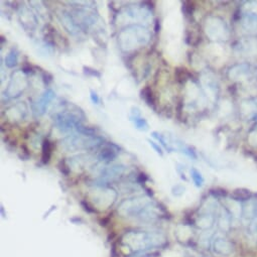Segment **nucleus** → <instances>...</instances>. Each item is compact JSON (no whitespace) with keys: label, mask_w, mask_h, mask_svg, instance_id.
Masks as SVG:
<instances>
[{"label":"nucleus","mask_w":257,"mask_h":257,"mask_svg":"<svg viewBox=\"0 0 257 257\" xmlns=\"http://www.w3.org/2000/svg\"><path fill=\"white\" fill-rule=\"evenodd\" d=\"M142 117V112L138 107H133L131 111V118H138Z\"/></svg>","instance_id":"obj_37"},{"label":"nucleus","mask_w":257,"mask_h":257,"mask_svg":"<svg viewBox=\"0 0 257 257\" xmlns=\"http://www.w3.org/2000/svg\"><path fill=\"white\" fill-rule=\"evenodd\" d=\"M59 168H60V170L62 171V173H64L66 176L69 175V173H70V168L67 166V164H66L65 161H62V162L60 163Z\"/></svg>","instance_id":"obj_36"},{"label":"nucleus","mask_w":257,"mask_h":257,"mask_svg":"<svg viewBox=\"0 0 257 257\" xmlns=\"http://www.w3.org/2000/svg\"><path fill=\"white\" fill-rule=\"evenodd\" d=\"M242 218L248 223L257 218V200H247L246 205L242 209Z\"/></svg>","instance_id":"obj_14"},{"label":"nucleus","mask_w":257,"mask_h":257,"mask_svg":"<svg viewBox=\"0 0 257 257\" xmlns=\"http://www.w3.org/2000/svg\"><path fill=\"white\" fill-rule=\"evenodd\" d=\"M241 26L247 34L257 36V16L243 15Z\"/></svg>","instance_id":"obj_15"},{"label":"nucleus","mask_w":257,"mask_h":257,"mask_svg":"<svg viewBox=\"0 0 257 257\" xmlns=\"http://www.w3.org/2000/svg\"><path fill=\"white\" fill-rule=\"evenodd\" d=\"M142 98L147 102V104L153 108H155L156 100L154 97V93L150 87H146L142 90Z\"/></svg>","instance_id":"obj_21"},{"label":"nucleus","mask_w":257,"mask_h":257,"mask_svg":"<svg viewBox=\"0 0 257 257\" xmlns=\"http://www.w3.org/2000/svg\"><path fill=\"white\" fill-rule=\"evenodd\" d=\"M205 31L207 36L213 41H226L230 36L227 25L219 18H209L206 21Z\"/></svg>","instance_id":"obj_5"},{"label":"nucleus","mask_w":257,"mask_h":257,"mask_svg":"<svg viewBox=\"0 0 257 257\" xmlns=\"http://www.w3.org/2000/svg\"><path fill=\"white\" fill-rule=\"evenodd\" d=\"M231 215L229 214V212L226 209H223L220 214H219V218H218V223L219 226L222 230H228L230 227V223H231Z\"/></svg>","instance_id":"obj_19"},{"label":"nucleus","mask_w":257,"mask_h":257,"mask_svg":"<svg viewBox=\"0 0 257 257\" xmlns=\"http://www.w3.org/2000/svg\"><path fill=\"white\" fill-rule=\"evenodd\" d=\"M250 197L249 191L246 190H236L233 194V198L235 201H240V200H248Z\"/></svg>","instance_id":"obj_29"},{"label":"nucleus","mask_w":257,"mask_h":257,"mask_svg":"<svg viewBox=\"0 0 257 257\" xmlns=\"http://www.w3.org/2000/svg\"><path fill=\"white\" fill-rule=\"evenodd\" d=\"M214 253L220 255V256H229L232 254L234 247L233 244L226 238L224 237H216L212 239V244H211Z\"/></svg>","instance_id":"obj_8"},{"label":"nucleus","mask_w":257,"mask_h":257,"mask_svg":"<svg viewBox=\"0 0 257 257\" xmlns=\"http://www.w3.org/2000/svg\"><path fill=\"white\" fill-rule=\"evenodd\" d=\"M247 236L251 241L257 242V218L248 223Z\"/></svg>","instance_id":"obj_22"},{"label":"nucleus","mask_w":257,"mask_h":257,"mask_svg":"<svg viewBox=\"0 0 257 257\" xmlns=\"http://www.w3.org/2000/svg\"><path fill=\"white\" fill-rule=\"evenodd\" d=\"M248 141H249V143H250L251 146L257 147V126H255L254 130L250 133L249 138H248Z\"/></svg>","instance_id":"obj_32"},{"label":"nucleus","mask_w":257,"mask_h":257,"mask_svg":"<svg viewBox=\"0 0 257 257\" xmlns=\"http://www.w3.org/2000/svg\"><path fill=\"white\" fill-rule=\"evenodd\" d=\"M150 33L143 27H133L123 31L119 37L121 48L124 51L133 50L139 46L149 43Z\"/></svg>","instance_id":"obj_3"},{"label":"nucleus","mask_w":257,"mask_h":257,"mask_svg":"<svg viewBox=\"0 0 257 257\" xmlns=\"http://www.w3.org/2000/svg\"><path fill=\"white\" fill-rule=\"evenodd\" d=\"M116 157H117V152L111 147L104 148L99 154V160L106 163L113 161L114 159H116Z\"/></svg>","instance_id":"obj_18"},{"label":"nucleus","mask_w":257,"mask_h":257,"mask_svg":"<svg viewBox=\"0 0 257 257\" xmlns=\"http://www.w3.org/2000/svg\"><path fill=\"white\" fill-rule=\"evenodd\" d=\"M84 73L88 76H93V77H100V73H98L96 70L91 69L89 67H84Z\"/></svg>","instance_id":"obj_34"},{"label":"nucleus","mask_w":257,"mask_h":257,"mask_svg":"<svg viewBox=\"0 0 257 257\" xmlns=\"http://www.w3.org/2000/svg\"><path fill=\"white\" fill-rule=\"evenodd\" d=\"M61 21H62V24L64 25V27L67 29V31L73 35L77 34L79 32L78 30V27L76 25V23L73 21L72 17L69 15V14H66V13H63L61 16Z\"/></svg>","instance_id":"obj_17"},{"label":"nucleus","mask_w":257,"mask_h":257,"mask_svg":"<svg viewBox=\"0 0 257 257\" xmlns=\"http://www.w3.org/2000/svg\"><path fill=\"white\" fill-rule=\"evenodd\" d=\"M148 143L150 144V146L155 150V152H156L158 155H160L161 157L164 156V152H163L162 148H161L158 144H156L155 142H153V141H151V140H148Z\"/></svg>","instance_id":"obj_33"},{"label":"nucleus","mask_w":257,"mask_h":257,"mask_svg":"<svg viewBox=\"0 0 257 257\" xmlns=\"http://www.w3.org/2000/svg\"><path fill=\"white\" fill-rule=\"evenodd\" d=\"M26 86H27V80L25 76L21 72H18L17 74L14 75L12 82L9 86L8 92L10 96L17 97V96H20V94L25 90Z\"/></svg>","instance_id":"obj_9"},{"label":"nucleus","mask_w":257,"mask_h":257,"mask_svg":"<svg viewBox=\"0 0 257 257\" xmlns=\"http://www.w3.org/2000/svg\"><path fill=\"white\" fill-rule=\"evenodd\" d=\"M18 62H19V54H18V51L13 49L9 55L7 56L6 58V65L8 68H15L17 65H18Z\"/></svg>","instance_id":"obj_23"},{"label":"nucleus","mask_w":257,"mask_h":257,"mask_svg":"<svg viewBox=\"0 0 257 257\" xmlns=\"http://www.w3.org/2000/svg\"><path fill=\"white\" fill-rule=\"evenodd\" d=\"M152 137H153L154 139H156L157 141H159L160 144H161L169 153H172V152L175 151V149L171 148V146L168 144V142L166 141V139H165V137H164L163 135H161V134H159V133H157V132H154V133H152Z\"/></svg>","instance_id":"obj_28"},{"label":"nucleus","mask_w":257,"mask_h":257,"mask_svg":"<svg viewBox=\"0 0 257 257\" xmlns=\"http://www.w3.org/2000/svg\"><path fill=\"white\" fill-rule=\"evenodd\" d=\"M134 257H155V256H152V255H136Z\"/></svg>","instance_id":"obj_38"},{"label":"nucleus","mask_w":257,"mask_h":257,"mask_svg":"<svg viewBox=\"0 0 257 257\" xmlns=\"http://www.w3.org/2000/svg\"><path fill=\"white\" fill-rule=\"evenodd\" d=\"M117 193L105 187H98L91 191V200L95 206H98L103 209L110 207L116 200Z\"/></svg>","instance_id":"obj_6"},{"label":"nucleus","mask_w":257,"mask_h":257,"mask_svg":"<svg viewBox=\"0 0 257 257\" xmlns=\"http://www.w3.org/2000/svg\"><path fill=\"white\" fill-rule=\"evenodd\" d=\"M250 71V66L248 64H238L230 68L228 72V77L230 78V80L234 81L243 80L249 76Z\"/></svg>","instance_id":"obj_12"},{"label":"nucleus","mask_w":257,"mask_h":257,"mask_svg":"<svg viewBox=\"0 0 257 257\" xmlns=\"http://www.w3.org/2000/svg\"><path fill=\"white\" fill-rule=\"evenodd\" d=\"M103 143V140L97 136L88 137L84 135L80 136H72L65 139L61 146L67 152H77V151H85L91 150Z\"/></svg>","instance_id":"obj_4"},{"label":"nucleus","mask_w":257,"mask_h":257,"mask_svg":"<svg viewBox=\"0 0 257 257\" xmlns=\"http://www.w3.org/2000/svg\"><path fill=\"white\" fill-rule=\"evenodd\" d=\"M131 120L134 122L137 130L141 132H148L150 130V125L145 118L138 117V118H131Z\"/></svg>","instance_id":"obj_25"},{"label":"nucleus","mask_w":257,"mask_h":257,"mask_svg":"<svg viewBox=\"0 0 257 257\" xmlns=\"http://www.w3.org/2000/svg\"><path fill=\"white\" fill-rule=\"evenodd\" d=\"M90 98H91V101H92L94 104L98 105V104L100 103V98H99L98 94H97L94 90H90Z\"/></svg>","instance_id":"obj_35"},{"label":"nucleus","mask_w":257,"mask_h":257,"mask_svg":"<svg viewBox=\"0 0 257 257\" xmlns=\"http://www.w3.org/2000/svg\"><path fill=\"white\" fill-rule=\"evenodd\" d=\"M241 114L245 119H252L257 116V98L244 101L240 107Z\"/></svg>","instance_id":"obj_13"},{"label":"nucleus","mask_w":257,"mask_h":257,"mask_svg":"<svg viewBox=\"0 0 257 257\" xmlns=\"http://www.w3.org/2000/svg\"><path fill=\"white\" fill-rule=\"evenodd\" d=\"M124 171V168L122 166H112L109 168H106L105 170H102V177L105 178H114L121 175Z\"/></svg>","instance_id":"obj_20"},{"label":"nucleus","mask_w":257,"mask_h":257,"mask_svg":"<svg viewBox=\"0 0 257 257\" xmlns=\"http://www.w3.org/2000/svg\"><path fill=\"white\" fill-rule=\"evenodd\" d=\"M215 223V216L214 214L209 213H202L197 220V226L202 230H209L213 227Z\"/></svg>","instance_id":"obj_16"},{"label":"nucleus","mask_w":257,"mask_h":257,"mask_svg":"<svg viewBox=\"0 0 257 257\" xmlns=\"http://www.w3.org/2000/svg\"><path fill=\"white\" fill-rule=\"evenodd\" d=\"M235 49L239 54L245 56H257V39L250 38L239 41Z\"/></svg>","instance_id":"obj_10"},{"label":"nucleus","mask_w":257,"mask_h":257,"mask_svg":"<svg viewBox=\"0 0 257 257\" xmlns=\"http://www.w3.org/2000/svg\"><path fill=\"white\" fill-rule=\"evenodd\" d=\"M176 75H177V78H178V81H179V82H184V81L187 80L189 74H188V72H187L186 69H184V68H179V69H177V71H176Z\"/></svg>","instance_id":"obj_30"},{"label":"nucleus","mask_w":257,"mask_h":257,"mask_svg":"<svg viewBox=\"0 0 257 257\" xmlns=\"http://www.w3.org/2000/svg\"><path fill=\"white\" fill-rule=\"evenodd\" d=\"M185 190H186V189H185V187H184L183 185L178 184V185H176V186H174V187L172 188V194H173L175 197H181V196L184 195Z\"/></svg>","instance_id":"obj_31"},{"label":"nucleus","mask_w":257,"mask_h":257,"mask_svg":"<svg viewBox=\"0 0 257 257\" xmlns=\"http://www.w3.org/2000/svg\"><path fill=\"white\" fill-rule=\"evenodd\" d=\"M118 213L143 223H153L166 217L165 210L147 196L125 200L118 207Z\"/></svg>","instance_id":"obj_1"},{"label":"nucleus","mask_w":257,"mask_h":257,"mask_svg":"<svg viewBox=\"0 0 257 257\" xmlns=\"http://www.w3.org/2000/svg\"><path fill=\"white\" fill-rule=\"evenodd\" d=\"M243 15L257 16V2H249L244 5L242 8Z\"/></svg>","instance_id":"obj_26"},{"label":"nucleus","mask_w":257,"mask_h":257,"mask_svg":"<svg viewBox=\"0 0 257 257\" xmlns=\"http://www.w3.org/2000/svg\"><path fill=\"white\" fill-rule=\"evenodd\" d=\"M56 94L53 90L49 89L47 90L43 95L42 97L36 102L35 106H34V111L37 115H43L46 113L47 111V108L49 106V104L53 101V99L55 98Z\"/></svg>","instance_id":"obj_11"},{"label":"nucleus","mask_w":257,"mask_h":257,"mask_svg":"<svg viewBox=\"0 0 257 257\" xmlns=\"http://www.w3.org/2000/svg\"><path fill=\"white\" fill-rule=\"evenodd\" d=\"M191 177H192V180L197 188H201L204 185V182H205L204 178H203L202 174L197 169L193 168L191 170Z\"/></svg>","instance_id":"obj_27"},{"label":"nucleus","mask_w":257,"mask_h":257,"mask_svg":"<svg viewBox=\"0 0 257 257\" xmlns=\"http://www.w3.org/2000/svg\"><path fill=\"white\" fill-rule=\"evenodd\" d=\"M56 124L59 130L62 132H69L77 128L80 123V116L76 115L73 112H64L60 113L55 118Z\"/></svg>","instance_id":"obj_7"},{"label":"nucleus","mask_w":257,"mask_h":257,"mask_svg":"<svg viewBox=\"0 0 257 257\" xmlns=\"http://www.w3.org/2000/svg\"><path fill=\"white\" fill-rule=\"evenodd\" d=\"M52 157V144L49 141H45L43 144V155L42 160L44 164H48Z\"/></svg>","instance_id":"obj_24"},{"label":"nucleus","mask_w":257,"mask_h":257,"mask_svg":"<svg viewBox=\"0 0 257 257\" xmlns=\"http://www.w3.org/2000/svg\"><path fill=\"white\" fill-rule=\"evenodd\" d=\"M168 238L161 231L134 230L126 232L121 238V244L130 253H145L150 250L164 247Z\"/></svg>","instance_id":"obj_2"}]
</instances>
